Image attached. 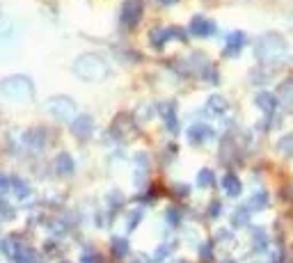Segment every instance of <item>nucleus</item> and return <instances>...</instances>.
Wrapping results in <instances>:
<instances>
[{"label":"nucleus","mask_w":293,"mask_h":263,"mask_svg":"<svg viewBox=\"0 0 293 263\" xmlns=\"http://www.w3.org/2000/svg\"><path fill=\"white\" fill-rule=\"evenodd\" d=\"M200 254H202V256H204V259H211V245H202Z\"/></svg>","instance_id":"cd10ccee"},{"label":"nucleus","mask_w":293,"mask_h":263,"mask_svg":"<svg viewBox=\"0 0 293 263\" xmlns=\"http://www.w3.org/2000/svg\"><path fill=\"white\" fill-rule=\"evenodd\" d=\"M248 218H250V211L248 208H238L234 213V218H231V222H234V227H240V224H248Z\"/></svg>","instance_id":"412c9836"},{"label":"nucleus","mask_w":293,"mask_h":263,"mask_svg":"<svg viewBox=\"0 0 293 263\" xmlns=\"http://www.w3.org/2000/svg\"><path fill=\"white\" fill-rule=\"evenodd\" d=\"M144 14V0H124L121 5V23L126 28H135Z\"/></svg>","instance_id":"39448f33"},{"label":"nucleus","mask_w":293,"mask_h":263,"mask_svg":"<svg viewBox=\"0 0 293 263\" xmlns=\"http://www.w3.org/2000/svg\"><path fill=\"white\" fill-rule=\"evenodd\" d=\"M0 94L9 101L16 103H28L35 98V83L28 76H21V73H14V76H7L0 81Z\"/></svg>","instance_id":"7ed1b4c3"},{"label":"nucleus","mask_w":293,"mask_h":263,"mask_svg":"<svg viewBox=\"0 0 293 263\" xmlns=\"http://www.w3.org/2000/svg\"><path fill=\"white\" fill-rule=\"evenodd\" d=\"M188 138H190L192 144H204L209 142L211 138H213V128H211L209 124H192L190 128H188Z\"/></svg>","instance_id":"1a4fd4ad"},{"label":"nucleus","mask_w":293,"mask_h":263,"mask_svg":"<svg viewBox=\"0 0 293 263\" xmlns=\"http://www.w3.org/2000/svg\"><path fill=\"white\" fill-rule=\"evenodd\" d=\"M160 112H163V119H165V126H167L172 133H177L179 130V119H177V106H174L172 101L165 103L163 108H160Z\"/></svg>","instance_id":"ddd939ff"},{"label":"nucleus","mask_w":293,"mask_h":263,"mask_svg":"<svg viewBox=\"0 0 293 263\" xmlns=\"http://www.w3.org/2000/svg\"><path fill=\"white\" fill-rule=\"evenodd\" d=\"M243 46H245V32H231L229 37H227V41H225V55H238L240 50H243Z\"/></svg>","instance_id":"9d476101"},{"label":"nucleus","mask_w":293,"mask_h":263,"mask_svg":"<svg viewBox=\"0 0 293 263\" xmlns=\"http://www.w3.org/2000/svg\"><path fill=\"white\" fill-rule=\"evenodd\" d=\"M206 112H209V115H215V117L225 115L227 112V101L222 96H218V94H213V96L206 101Z\"/></svg>","instance_id":"dca6fc26"},{"label":"nucleus","mask_w":293,"mask_h":263,"mask_svg":"<svg viewBox=\"0 0 293 263\" xmlns=\"http://www.w3.org/2000/svg\"><path fill=\"white\" fill-rule=\"evenodd\" d=\"M16 35V28H14V21H3L0 23V39H9V37Z\"/></svg>","instance_id":"6ab92c4d"},{"label":"nucleus","mask_w":293,"mask_h":263,"mask_svg":"<svg viewBox=\"0 0 293 263\" xmlns=\"http://www.w3.org/2000/svg\"><path fill=\"white\" fill-rule=\"evenodd\" d=\"M169 252H172V247H169V245H163V250L156 252V259H163V256H167Z\"/></svg>","instance_id":"a878e982"},{"label":"nucleus","mask_w":293,"mask_h":263,"mask_svg":"<svg viewBox=\"0 0 293 263\" xmlns=\"http://www.w3.org/2000/svg\"><path fill=\"white\" fill-rule=\"evenodd\" d=\"M220 211H222V204H218V201H213V204H211V215L215 218V215H218Z\"/></svg>","instance_id":"bb28decb"},{"label":"nucleus","mask_w":293,"mask_h":263,"mask_svg":"<svg viewBox=\"0 0 293 263\" xmlns=\"http://www.w3.org/2000/svg\"><path fill=\"white\" fill-rule=\"evenodd\" d=\"M5 192H9V178L0 174V195H5Z\"/></svg>","instance_id":"393cba45"},{"label":"nucleus","mask_w":293,"mask_h":263,"mask_svg":"<svg viewBox=\"0 0 293 263\" xmlns=\"http://www.w3.org/2000/svg\"><path fill=\"white\" fill-rule=\"evenodd\" d=\"M149 37L154 48H163L169 39H186V32H181L179 28H156V30H151Z\"/></svg>","instance_id":"423d86ee"},{"label":"nucleus","mask_w":293,"mask_h":263,"mask_svg":"<svg viewBox=\"0 0 293 263\" xmlns=\"http://www.w3.org/2000/svg\"><path fill=\"white\" fill-rule=\"evenodd\" d=\"M9 186H12L14 190H16L14 195H16L18 199H26V197L30 195V188H28V183L23 181V178H12V181H9Z\"/></svg>","instance_id":"f3484780"},{"label":"nucleus","mask_w":293,"mask_h":263,"mask_svg":"<svg viewBox=\"0 0 293 263\" xmlns=\"http://www.w3.org/2000/svg\"><path fill=\"white\" fill-rule=\"evenodd\" d=\"M188 30H190V35L192 37H211V35H215V23L211 21V18H206V16H192V21H190V25H188Z\"/></svg>","instance_id":"0eeeda50"},{"label":"nucleus","mask_w":293,"mask_h":263,"mask_svg":"<svg viewBox=\"0 0 293 263\" xmlns=\"http://www.w3.org/2000/svg\"><path fill=\"white\" fill-rule=\"evenodd\" d=\"M222 188H225V192L229 197H238L240 192H243V183L238 181V176L236 174H227L222 178Z\"/></svg>","instance_id":"4468645a"},{"label":"nucleus","mask_w":293,"mask_h":263,"mask_svg":"<svg viewBox=\"0 0 293 263\" xmlns=\"http://www.w3.org/2000/svg\"><path fill=\"white\" fill-rule=\"evenodd\" d=\"M197 183L204 186V188H209L211 183H213V172H211V170H202L200 176H197Z\"/></svg>","instance_id":"4be33fe9"},{"label":"nucleus","mask_w":293,"mask_h":263,"mask_svg":"<svg viewBox=\"0 0 293 263\" xmlns=\"http://www.w3.org/2000/svg\"><path fill=\"white\" fill-rule=\"evenodd\" d=\"M46 108H48L51 115H53L55 119H60V121H69V124H71L76 117H78V106H76V101L74 98H69V96H62V94L51 98Z\"/></svg>","instance_id":"20e7f679"},{"label":"nucleus","mask_w":293,"mask_h":263,"mask_svg":"<svg viewBox=\"0 0 293 263\" xmlns=\"http://www.w3.org/2000/svg\"><path fill=\"white\" fill-rule=\"evenodd\" d=\"M74 73L85 83H101L108 78L110 67L99 53H83L74 60Z\"/></svg>","instance_id":"f03ea898"},{"label":"nucleus","mask_w":293,"mask_h":263,"mask_svg":"<svg viewBox=\"0 0 293 263\" xmlns=\"http://www.w3.org/2000/svg\"><path fill=\"white\" fill-rule=\"evenodd\" d=\"M254 103H257V108L261 112H266V115H271V112H275L277 110V98H275V94H271V92H259L257 96H254Z\"/></svg>","instance_id":"9b49d317"},{"label":"nucleus","mask_w":293,"mask_h":263,"mask_svg":"<svg viewBox=\"0 0 293 263\" xmlns=\"http://www.w3.org/2000/svg\"><path fill=\"white\" fill-rule=\"evenodd\" d=\"M277 147H280L284 153H293V135H284V138L280 140V144H277Z\"/></svg>","instance_id":"5701e85b"},{"label":"nucleus","mask_w":293,"mask_h":263,"mask_svg":"<svg viewBox=\"0 0 293 263\" xmlns=\"http://www.w3.org/2000/svg\"><path fill=\"white\" fill-rule=\"evenodd\" d=\"M55 170H58L62 176H71L74 170H76L71 156H69V153H60V156L55 158Z\"/></svg>","instance_id":"2eb2a0df"},{"label":"nucleus","mask_w":293,"mask_h":263,"mask_svg":"<svg viewBox=\"0 0 293 263\" xmlns=\"http://www.w3.org/2000/svg\"><path fill=\"white\" fill-rule=\"evenodd\" d=\"M80 263H101V256H99L96 252H85Z\"/></svg>","instance_id":"b1692460"},{"label":"nucleus","mask_w":293,"mask_h":263,"mask_svg":"<svg viewBox=\"0 0 293 263\" xmlns=\"http://www.w3.org/2000/svg\"><path fill=\"white\" fill-rule=\"evenodd\" d=\"M112 247H115L117 256H126V254H129V241H124V238H115V241H112Z\"/></svg>","instance_id":"aec40b11"},{"label":"nucleus","mask_w":293,"mask_h":263,"mask_svg":"<svg viewBox=\"0 0 293 263\" xmlns=\"http://www.w3.org/2000/svg\"><path fill=\"white\" fill-rule=\"evenodd\" d=\"M160 5H174V3H179V0H158Z\"/></svg>","instance_id":"c85d7f7f"},{"label":"nucleus","mask_w":293,"mask_h":263,"mask_svg":"<svg viewBox=\"0 0 293 263\" xmlns=\"http://www.w3.org/2000/svg\"><path fill=\"white\" fill-rule=\"evenodd\" d=\"M254 58L266 67H282L291 60L289 41L280 32H263L254 41Z\"/></svg>","instance_id":"f257e3e1"},{"label":"nucleus","mask_w":293,"mask_h":263,"mask_svg":"<svg viewBox=\"0 0 293 263\" xmlns=\"http://www.w3.org/2000/svg\"><path fill=\"white\" fill-rule=\"evenodd\" d=\"M71 130H74L76 138L87 140L89 135H92V130H94V119H92L89 115H78V117H76V119L71 121Z\"/></svg>","instance_id":"6e6552de"},{"label":"nucleus","mask_w":293,"mask_h":263,"mask_svg":"<svg viewBox=\"0 0 293 263\" xmlns=\"http://www.w3.org/2000/svg\"><path fill=\"white\" fill-rule=\"evenodd\" d=\"M266 204H268L266 192H257V195L250 199V208H254V211H263L266 208Z\"/></svg>","instance_id":"a211bd4d"},{"label":"nucleus","mask_w":293,"mask_h":263,"mask_svg":"<svg viewBox=\"0 0 293 263\" xmlns=\"http://www.w3.org/2000/svg\"><path fill=\"white\" fill-rule=\"evenodd\" d=\"M277 103L286 108L289 112H293V81H284L280 87H277V94H275Z\"/></svg>","instance_id":"f8f14e48"}]
</instances>
